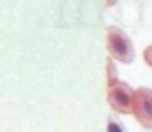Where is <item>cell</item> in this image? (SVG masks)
<instances>
[{"label": "cell", "mask_w": 152, "mask_h": 132, "mask_svg": "<svg viewBox=\"0 0 152 132\" xmlns=\"http://www.w3.org/2000/svg\"><path fill=\"white\" fill-rule=\"evenodd\" d=\"M106 50L118 62L131 64L134 61V46H132V41L118 27H107V30H106Z\"/></svg>", "instance_id": "1"}, {"label": "cell", "mask_w": 152, "mask_h": 132, "mask_svg": "<svg viewBox=\"0 0 152 132\" xmlns=\"http://www.w3.org/2000/svg\"><path fill=\"white\" fill-rule=\"evenodd\" d=\"M134 93L136 89H132L127 82L116 81L115 84L107 86V104L118 114H132Z\"/></svg>", "instance_id": "2"}, {"label": "cell", "mask_w": 152, "mask_h": 132, "mask_svg": "<svg viewBox=\"0 0 152 132\" xmlns=\"http://www.w3.org/2000/svg\"><path fill=\"white\" fill-rule=\"evenodd\" d=\"M132 114L143 128L152 130V89L150 88H138L136 89Z\"/></svg>", "instance_id": "3"}, {"label": "cell", "mask_w": 152, "mask_h": 132, "mask_svg": "<svg viewBox=\"0 0 152 132\" xmlns=\"http://www.w3.org/2000/svg\"><path fill=\"white\" fill-rule=\"evenodd\" d=\"M116 81H118V73H116L115 59L109 55V57L106 59V82H107V86H111V84H115Z\"/></svg>", "instance_id": "4"}, {"label": "cell", "mask_w": 152, "mask_h": 132, "mask_svg": "<svg viewBox=\"0 0 152 132\" xmlns=\"http://www.w3.org/2000/svg\"><path fill=\"white\" fill-rule=\"evenodd\" d=\"M107 132H125L122 123L115 118V116H109L107 118Z\"/></svg>", "instance_id": "5"}, {"label": "cell", "mask_w": 152, "mask_h": 132, "mask_svg": "<svg viewBox=\"0 0 152 132\" xmlns=\"http://www.w3.org/2000/svg\"><path fill=\"white\" fill-rule=\"evenodd\" d=\"M143 59H145V62L152 68V45H148V46L143 50Z\"/></svg>", "instance_id": "6"}, {"label": "cell", "mask_w": 152, "mask_h": 132, "mask_svg": "<svg viewBox=\"0 0 152 132\" xmlns=\"http://www.w3.org/2000/svg\"><path fill=\"white\" fill-rule=\"evenodd\" d=\"M116 2H118V0H106V6H107V7H113Z\"/></svg>", "instance_id": "7"}]
</instances>
